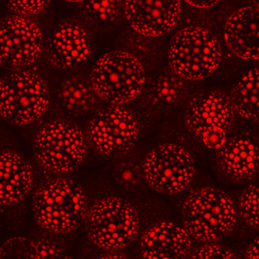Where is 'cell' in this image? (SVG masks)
I'll return each mask as SVG.
<instances>
[{
  "mask_svg": "<svg viewBox=\"0 0 259 259\" xmlns=\"http://www.w3.org/2000/svg\"><path fill=\"white\" fill-rule=\"evenodd\" d=\"M88 198L76 181L57 176L42 183L32 199V218L40 229L52 234H67L85 221Z\"/></svg>",
  "mask_w": 259,
  "mask_h": 259,
  "instance_id": "1",
  "label": "cell"
},
{
  "mask_svg": "<svg viewBox=\"0 0 259 259\" xmlns=\"http://www.w3.org/2000/svg\"><path fill=\"white\" fill-rule=\"evenodd\" d=\"M182 217L192 238L201 243L218 242L230 235L239 218L233 197L213 186L200 187L188 194Z\"/></svg>",
  "mask_w": 259,
  "mask_h": 259,
  "instance_id": "2",
  "label": "cell"
},
{
  "mask_svg": "<svg viewBox=\"0 0 259 259\" xmlns=\"http://www.w3.org/2000/svg\"><path fill=\"white\" fill-rule=\"evenodd\" d=\"M32 147L38 165L55 176H66L78 169L90 149L85 131L66 119L43 123L34 135Z\"/></svg>",
  "mask_w": 259,
  "mask_h": 259,
  "instance_id": "3",
  "label": "cell"
},
{
  "mask_svg": "<svg viewBox=\"0 0 259 259\" xmlns=\"http://www.w3.org/2000/svg\"><path fill=\"white\" fill-rule=\"evenodd\" d=\"M89 80L100 101L127 106L142 95L147 75L143 62L127 50H111L93 65Z\"/></svg>",
  "mask_w": 259,
  "mask_h": 259,
  "instance_id": "4",
  "label": "cell"
},
{
  "mask_svg": "<svg viewBox=\"0 0 259 259\" xmlns=\"http://www.w3.org/2000/svg\"><path fill=\"white\" fill-rule=\"evenodd\" d=\"M50 106L46 80L29 69L10 70L0 80V116L8 124L25 128L40 122Z\"/></svg>",
  "mask_w": 259,
  "mask_h": 259,
  "instance_id": "5",
  "label": "cell"
},
{
  "mask_svg": "<svg viewBox=\"0 0 259 259\" xmlns=\"http://www.w3.org/2000/svg\"><path fill=\"white\" fill-rule=\"evenodd\" d=\"M222 61L223 46L220 39L199 25L181 28L167 46L168 69L188 82L211 77Z\"/></svg>",
  "mask_w": 259,
  "mask_h": 259,
  "instance_id": "6",
  "label": "cell"
},
{
  "mask_svg": "<svg viewBox=\"0 0 259 259\" xmlns=\"http://www.w3.org/2000/svg\"><path fill=\"white\" fill-rule=\"evenodd\" d=\"M84 222L88 240L102 251L126 248L138 237L141 227L134 204L117 195L95 200Z\"/></svg>",
  "mask_w": 259,
  "mask_h": 259,
  "instance_id": "7",
  "label": "cell"
},
{
  "mask_svg": "<svg viewBox=\"0 0 259 259\" xmlns=\"http://www.w3.org/2000/svg\"><path fill=\"white\" fill-rule=\"evenodd\" d=\"M184 124L200 145L218 151L228 140L236 113L228 93L222 89H204L191 95L184 107Z\"/></svg>",
  "mask_w": 259,
  "mask_h": 259,
  "instance_id": "8",
  "label": "cell"
},
{
  "mask_svg": "<svg viewBox=\"0 0 259 259\" xmlns=\"http://www.w3.org/2000/svg\"><path fill=\"white\" fill-rule=\"evenodd\" d=\"M142 132L141 121L127 106H107L89 120L86 136L90 148L104 158H121L132 152Z\"/></svg>",
  "mask_w": 259,
  "mask_h": 259,
  "instance_id": "9",
  "label": "cell"
},
{
  "mask_svg": "<svg viewBox=\"0 0 259 259\" xmlns=\"http://www.w3.org/2000/svg\"><path fill=\"white\" fill-rule=\"evenodd\" d=\"M144 182L156 193L177 195L194 183L196 166L191 152L177 143H161L142 160Z\"/></svg>",
  "mask_w": 259,
  "mask_h": 259,
  "instance_id": "10",
  "label": "cell"
},
{
  "mask_svg": "<svg viewBox=\"0 0 259 259\" xmlns=\"http://www.w3.org/2000/svg\"><path fill=\"white\" fill-rule=\"evenodd\" d=\"M45 50L40 25L30 18L8 15L0 22L1 64L11 70L35 64Z\"/></svg>",
  "mask_w": 259,
  "mask_h": 259,
  "instance_id": "11",
  "label": "cell"
},
{
  "mask_svg": "<svg viewBox=\"0 0 259 259\" xmlns=\"http://www.w3.org/2000/svg\"><path fill=\"white\" fill-rule=\"evenodd\" d=\"M122 9L131 28L147 38H161L172 32L183 14V4L179 0H127Z\"/></svg>",
  "mask_w": 259,
  "mask_h": 259,
  "instance_id": "12",
  "label": "cell"
},
{
  "mask_svg": "<svg viewBox=\"0 0 259 259\" xmlns=\"http://www.w3.org/2000/svg\"><path fill=\"white\" fill-rule=\"evenodd\" d=\"M47 63L58 71H70L92 56V40L87 28L77 21H65L49 35L45 44Z\"/></svg>",
  "mask_w": 259,
  "mask_h": 259,
  "instance_id": "13",
  "label": "cell"
},
{
  "mask_svg": "<svg viewBox=\"0 0 259 259\" xmlns=\"http://www.w3.org/2000/svg\"><path fill=\"white\" fill-rule=\"evenodd\" d=\"M193 248V238L184 226L162 220L142 233L137 254L146 259L189 258Z\"/></svg>",
  "mask_w": 259,
  "mask_h": 259,
  "instance_id": "14",
  "label": "cell"
},
{
  "mask_svg": "<svg viewBox=\"0 0 259 259\" xmlns=\"http://www.w3.org/2000/svg\"><path fill=\"white\" fill-rule=\"evenodd\" d=\"M259 147L256 135L243 132L229 137L218 150L217 165L231 182H247L258 172Z\"/></svg>",
  "mask_w": 259,
  "mask_h": 259,
  "instance_id": "15",
  "label": "cell"
},
{
  "mask_svg": "<svg viewBox=\"0 0 259 259\" xmlns=\"http://www.w3.org/2000/svg\"><path fill=\"white\" fill-rule=\"evenodd\" d=\"M223 35L228 50L237 58L258 61V2L253 1L232 11L224 22Z\"/></svg>",
  "mask_w": 259,
  "mask_h": 259,
  "instance_id": "16",
  "label": "cell"
},
{
  "mask_svg": "<svg viewBox=\"0 0 259 259\" xmlns=\"http://www.w3.org/2000/svg\"><path fill=\"white\" fill-rule=\"evenodd\" d=\"M35 174L32 164L23 154L4 150L0 157V204L16 205L32 192Z\"/></svg>",
  "mask_w": 259,
  "mask_h": 259,
  "instance_id": "17",
  "label": "cell"
},
{
  "mask_svg": "<svg viewBox=\"0 0 259 259\" xmlns=\"http://www.w3.org/2000/svg\"><path fill=\"white\" fill-rule=\"evenodd\" d=\"M57 99L65 112L73 116H84L97 108L99 98L89 77L74 74L64 79L58 87Z\"/></svg>",
  "mask_w": 259,
  "mask_h": 259,
  "instance_id": "18",
  "label": "cell"
},
{
  "mask_svg": "<svg viewBox=\"0 0 259 259\" xmlns=\"http://www.w3.org/2000/svg\"><path fill=\"white\" fill-rule=\"evenodd\" d=\"M190 93L189 82L167 69L153 82L146 101L152 110L167 111L185 104L191 96Z\"/></svg>",
  "mask_w": 259,
  "mask_h": 259,
  "instance_id": "19",
  "label": "cell"
},
{
  "mask_svg": "<svg viewBox=\"0 0 259 259\" xmlns=\"http://www.w3.org/2000/svg\"><path fill=\"white\" fill-rule=\"evenodd\" d=\"M258 66H252L241 74L228 93L236 115L253 123L258 122Z\"/></svg>",
  "mask_w": 259,
  "mask_h": 259,
  "instance_id": "20",
  "label": "cell"
},
{
  "mask_svg": "<svg viewBox=\"0 0 259 259\" xmlns=\"http://www.w3.org/2000/svg\"><path fill=\"white\" fill-rule=\"evenodd\" d=\"M73 4L79 6L87 16L104 24H113L119 21L123 16V2L110 0V1H71Z\"/></svg>",
  "mask_w": 259,
  "mask_h": 259,
  "instance_id": "21",
  "label": "cell"
},
{
  "mask_svg": "<svg viewBox=\"0 0 259 259\" xmlns=\"http://www.w3.org/2000/svg\"><path fill=\"white\" fill-rule=\"evenodd\" d=\"M258 186L248 185L239 195L236 203L238 217L251 229H257L259 226Z\"/></svg>",
  "mask_w": 259,
  "mask_h": 259,
  "instance_id": "22",
  "label": "cell"
},
{
  "mask_svg": "<svg viewBox=\"0 0 259 259\" xmlns=\"http://www.w3.org/2000/svg\"><path fill=\"white\" fill-rule=\"evenodd\" d=\"M115 168V177L118 183L127 189H133L144 182L142 160L133 154H127L121 158Z\"/></svg>",
  "mask_w": 259,
  "mask_h": 259,
  "instance_id": "23",
  "label": "cell"
},
{
  "mask_svg": "<svg viewBox=\"0 0 259 259\" xmlns=\"http://www.w3.org/2000/svg\"><path fill=\"white\" fill-rule=\"evenodd\" d=\"M20 247L22 255L27 258H60L65 255L64 249L60 244L44 238H26Z\"/></svg>",
  "mask_w": 259,
  "mask_h": 259,
  "instance_id": "24",
  "label": "cell"
},
{
  "mask_svg": "<svg viewBox=\"0 0 259 259\" xmlns=\"http://www.w3.org/2000/svg\"><path fill=\"white\" fill-rule=\"evenodd\" d=\"M51 1L37 0V1H9L7 8L10 15H15L24 18L34 19L45 13L49 8Z\"/></svg>",
  "mask_w": 259,
  "mask_h": 259,
  "instance_id": "25",
  "label": "cell"
},
{
  "mask_svg": "<svg viewBox=\"0 0 259 259\" xmlns=\"http://www.w3.org/2000/svg\"><path fill=\"white\" fill-rule=\"evenodd\" d=\"M189 258L232 259L238 258V255L231 248L218 242H204L198 247L193 248Z\"/></svg>",
  "mask_w": 259,
  "mask_h": 259,
  "instance_id": "26",
  "label": "cell"
},
{
  "mask_svg": "<svg viewBox=\"0 0 259 259\" xmlns=\"http://www.w3.org/2000/svg\"><path fill=\"white\" fill-rule=\"evenodd\" d=\"M258 244L259 238L255 237L252 239L244 248L243 255L245 258L248 259H257L258 258Z\"/></svg>",
  "mask_w": 259,
  "mask_h": 259,
  "instance_id": "27",
  "label": "cell"
},
{
  "mask_svg": "<svg viewBox=\"0 0 259 259\" xmlns=\"http://www.w3.org/2000/svg\"><path fill=\"white\" fill-rule=\"evenodd\" d=\"M186 3L194 8L196 9H210V8H213L215 6H218L221 1H218V0H214V1H209V0H206V1H186Z\"/></svg>",
  "mask_w": 259,
  "mask_h": 259,
  "instance_id": "28",
  "label": "cell"
},
{
  "mask_svg": "<svg viewBox=\"0 0 259 259\" xmlns=\"http://www.w3.org/2000/svg\"><path fill=\"white\" fill-rule=\"evenodd\" d=\"M127 253L123 249L118 250H103L99 258H126Z\"/></svg>",
  "mask_w": 259,
  "mask_h": 259,
  "instance_id": "29",
  "label": "cell"
}]
</instances>
